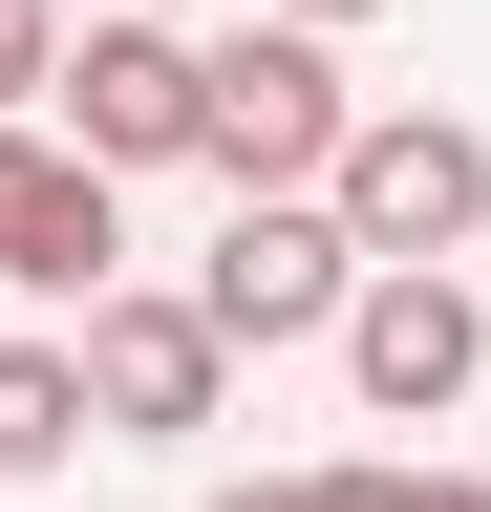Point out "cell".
Returning <instances> with one entry per match:
<instances>
[{
	"instance_id": "1",
	"label": "cell",
	"mask_w": 491,
	"mask_h": 512,
	"mask_svg": "<svg viewBox=\"0 0 491 512\" xmlns=\"http://www.w3.org/2000/svg\"><path fill=\"white\" fill-rule=\"evenodd\" d=\"M193 64H214V107H193V171H235V192H321L342 171V128H363V86H342V43L321 22H193Z\"/></svg>"
},
{
	"instance_id": "2",
	"label": "cell",
	"mask_w": 491,
	"mask_h": 512,
	"mask_svg": "<svg viewBox=\"0 0 491 512\" xmlns=\"http://www.w3.org/2000/svg\"><path fill=\"white\" fill-rule=\"evenodd\" d=\"M193 107H214V64H193V22H150V0H86L65 22V86H43V128L129 192V171H193Z\"/></svg>"
},
{
	"instance_id": "3",
	"label": "cell",
	"mask_w": 491,
	"mask_h": 512,
	"mask_svg": "<svg viewBox=\"0 0 491 512\" xmlns=\"http://www.w3.org/2000/svg\"><path fill=\"white\" fill-rule=\"evenodd\" d=\"M65 363H86V448H193L235 406V342L193 320V278H107Z\"/></svg>"
},
{
	"instance_id": "4",
	"label": "cell",
	"mask_w": 491,
	"mask_h": 512,
	"mask_svg": "<svg viewBox=\"0 0 491 512\" xmlns=\"http://www.w3.org/2000/svg\"><path fill=\"white\" fill-rule=\"evenodd\" d=\"M342 384H363V427H449L470 384H491V299H470V256H363V299H342Z\"/></svg>"
},
{
	"instance_id": "5",
	"label": "cell",
	"mask_w": 491,
	"mask_h": 512,
	"mask_svg": "<svg viewBox=\"0 0 491 512\" xmlns=\"http://www.w3.org/2000/svg\"><path fill=\"white\" fill-rule=\"evenodd\" d=\"M342 299H363V235L321 214V192H235L214 256H193V320H214V342H342Z\"/></svg>"
},
{
	"instance_id": "6",
	"label": "cell",
	"mask_w": 491,
	"mask_h": 512,
	"mask_svg": "<svg viewBox=\"0 0 491 512\" xmlns=\"http://www.w3.org/2000/svg\"><path fill=\"white\" fill-rule=\"evenodd\" d=\"M321 214H342L363 256H470V235H491V128H449V107H363L342 171H321Z\"/></svg>"
},
{
	"instance_id": "7",
	"label": "cell",
	"mask_w": 491,
	"mask_h": 512,
	"mask_svg": "<svg viewBox=\"0 0 491 512\" xmlns=\"http://www.w3.org/2000/svg\"><path fill=\"white\" fill-rule=\"evenodd\" d=\"M107 278H129V192L43 107H0V299H107Z\"/></svg>"
},
{
	"instance_id": "8",
	"label": "cell",
	"mask_w": 491,
	"mask_h": 512,
	"mask_svg": "<svg viewBox=\"0 0 491 512\" xmlns=\"http://www.w3.org/2000/svg\"><path fill=\"white\" fill-rule=\"evenodd\" d=\"M65 448H86V363H65V342L22 320V342H0V491H43Z\"/></svg>"
},
{
	"instance_id": "9",
	"label": "cell",
	"mask_w": 491,
	"mask_h": 512,
	"mask_svg": "<svg viewBox=\"0 0 491 512\" xmlns=\"http://www.w3.org/2000/svg\"><path fill=\"white\" fill-rule=\"evenodd\" d=\"M65 86V0H0V107H43Z\"/></svg>"
},
{
	"instance_id": "10",
	"label": "cell",
	"mask_w": 491,
	"mask_h": 512,
	"mask_svg": "<svg viewBox=\"0 0 491 512\" xmlns=\"http://www.w3.org/2000/svg\"><path fill=\"white\" fill-rule=\"evenodd\" d=\"M299 512H406V470H385V448H342V470H299Z\"/></svg>"
},
{
	"instance_id": "11",
	"label": "cell",
	"mask_w": 491,
	"mask_h": 512,
	"mask_svg": "<svg viewBox=\"0 0 491 512\" xmlns=\"http://www.w3.org/2000/svg\"><path fill=\"white\" fill-rule=\"evenodd\" d=\"M406 512H491V491H470V470H406Z\"/></svg>"
},
{
	"instance_id": "12",
	"label": "cell",
	"mask_w": 491,
	"mask_h": 512,
	"mask_svg": "<svg viewBox=\"0 0 491 512\" xmlns=\"http://www.w3.org/2000/svg\"><path fill=\"white\" fill-rule=\"evenodd\" d=\"M278 22H321V43H342V22H385V0H278Z\"/></svg>"
},
{
	"instance_id": "13",
	"label": "cell",
	"mask_w": 491,
	"mask_h": 512,
	"mask_svg": "<svg viewBox=\"0 0 491 512\" xmlns=\"http://www.w3.org/2000/svg\"><path fill=\"white\" fill-rule=\"evenodd\" d=\"M193 512H299V491H193Z\"/></svg>"
},
{
	"instance_id": "14",
	"label": "cell",
	"mask_w": 491,
	"mask_h": 512,
	"mask_svg": "<svg viewBox=\"0 0 491 512\" xmlns=\"http://www.w3.org/2000/svg\"><path fill=\"white\" fill-rule=\"evenodd\" d=\"M150 22H193V0H150Z\"/></svg>"
}]
</instances>
